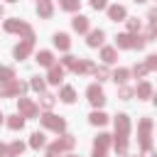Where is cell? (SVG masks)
Returning <instances> with one entry per match:
<instances>
[{
  "label": "cell",
  "instance_id": "1",
  "mask_svg": "<svg viewBox=\"0 0 157 157\" xmlns=\"http://www.w3.org/2000/svg\"><path fill=\"white\" fill-rule=\"evenodd\" d=\"M88 98H91L93 105H101V103H103V93H101V88H98V86H91V88H88Z\"/></svg>",
  "mask_w": 157,
  "mask_h": 157
},
{
  "label": "cell",
  "instance_id": "2",
  "mask_svg": "<svg viewBox=\"0 0 157 157\" xmlns=\"http://www.w3.org/2000/svg\"><path fill=\"white\" fill-rule=\"evenodd\" d=\"M42 123H44L47 128H54V130H61V128H64V120H56L54 115H44Z\"/></svg>",
  "mask_w": 157,
  "mask_h": 157
},
{
  "label": "cell",
  "instance_id": "3",
  "mask_svg": "<svg viewBox=\"0 0 157 157\" xmlns=\"http://www.w3.org/2000/svg\"><path fill=\"white\" fill-rule=\"evenodd\" d=\"M101 42H103V32H101V29L88 34V44H91V47H96V44H101Z\"/></svg>",
  "mask_w": 157,
  "mask_h": 157
},
{
  "label": "cell",
  "instance_id": "4",
  "mask_svg": "<svg viewBox=\"0 0 157 157\" xmlns=\"http://www.w3.org/2000/svg\"><path fill=\"white\" fill-rule=\"evenodd\" d=\"M86 27H88L86 17H76V20H74V29H76V32H86Z\"/></svg>",
  "mask_w": 157,
  "mask_h": 157
},
{
  "label": "cell",
  "instance_id": "5",
  "mask_svg": "<svg viewBox=\"0 0 157 157\" xmlns=\"http://www.w3.org/2000/svg\"><path fill=\"white\" fill-rule=\"evenodd\" d=\"M54 44L61 47V49H66V47H69V37H66V34H56V37H54Z\"/></svg>",
  "mask_w": 157,
  "mask_h": 157
},
{
  "label": "cell",
  "instance_id": "6",
  "mask_svg": "<svg viewBox=\"0 0 157 157\" xmlns=\"http://www.w3.org/2000/svg\"><path fill=\"white\" fill-rule=\"evenodd\" d=\"M37 61H39V64H44V66H49V64H52V54H49V52H39Z\"/></svg>",
  "mask_w": 157,
  "mask_h": 157
},
{
  "label": "cell",
  "instance_id": "7",
  "mask_svg": "<svg viewBox=\"0 0 157 157\" xmlns=\"http://www.w3.org/2000/svg\"><path fill=\"white\" fill-rule=\"evenodd\" d=\"M27 52H29V42H27V44H22V47H17V49H15V56H17V59H22V56H27Z\"/></svg>",
  "mask_w": 157,
  "mask_h": 157
},
{
  "label": "cell",
  "instance_id": "8",
  "mask_svg": "<svg viewBox=\"0 0 157 157\" xmlns=\"http://www.w3.org/2000/svg\"><path fill=\"white\" fill-rule=\"evenodd\" d=\"M110 17L113 20H120V17H125V10L123 7H110Z\"/></svg>",
  "mask_w": 157,
  "mask_h": 157
},
{
  "label": "cell",
  "instance_id": "9",
  "mask_svg": "<svg viewBox=\"0 0 157 157\" xmlns=\"http://www.w3.org/2000/svg\"><path fill=\"white\" fill-rule=\"evenodd\" d=\"M20 108H22L27 115H32V113H34V105H32L29 101H20Z\"/></svg>",
  "mask_w": 157,
  "mask_h": 157
},
{
  "label": "cell",
  "instance_id": "10",
  "mask_svg": "<svg viewBox=\"0 0 157 157\" xmlns=\"http://www.w3.org/2000/svg\"><path fill=\"white\" fill-rule=\"evenodd\" d=\"M59 78H61V69H52V74H49V81H52V83H59Z\"/></svg>",
  "mask_w": 157,
  "mask_h": 157
},
{
  "label": "cell",
  "instance_id": "11",
  "mask_svg": "<svg viewBox=\"0 0 157 157\" xmlns=\"http://www.w3.org/2000/svg\"><path fill=\"white\" fill-rule=\"evenodd\" d=\"M91 123H96V125H103V123H105V115H103V113H93V115H91Z\"/></svg>",
  "mask_w": 157,
  "mask_h": 157
},
{
  "label": "cell",
  "instance_id": "12",
  "mask_svg": "<svg viewBox=\"0 0 157 157\" xmlns=\"http://www.w3.org/2000/svg\"><path fill=\"white\" fill-rule=\"evenodd\" d=\"M61 98H64L66 103H71V101H74V91H71V88H64V91H61Z\"/></svg>",
  "mask_w": 157,
  "mask_h": 157
},
{
  "label": "cell",
  "instance_id": "13",
  "mask_svg": "<svg viewBox=\"0 0 157 157\" xmlns=\"http://www.w3.org/2000/svg\"><path fill=\"white\" fill-rule=\"evenodd\" d=\"M32 145H34V147H42V145H44V135H39V132L32 135Z\"/></svg>",
  "mask_w": 157,
  "mask_h": 157
},
{
  "label": "cell",
  "instance_id": "14",
  "mask_svg": "<svg viewBox=\"0 0 157 157\" xmlns=\"http://www.w3.org/2000/svg\"><path fill=\"white\" fill-rule=\"evenodd\" d=\"M37 10H39V12H42V15H44V17H47V15H49V12H52V5H49V2H42V5H39V7H37Z\"/></svg>",
  "mask_w": 157,
  "mask_h": 157
},
{
  "label": "cell",
  "instance_id": "15",
  "mask_svg": "<svg viewBox=\"0 0 157 157\" xmlns=\"http://www.w3.org/2000/svg\"><path fill=\"white\" fill-rule=\"evenodd\" d=\"M17 152H22V145L20 142H12L10 145V155H17Z\"/></svg>",
  "mask_w": 157,
  "mask_h": 157
},
{
  "label": "cell",
  "instance_id": "16",
  "mask_svg": "<svg viewBox=\"0 0 157 157\" xmlns=\"http://www.w3.org/2000/svg\"><path fill=\"white\" fill-rule=\"evenodd\" d=\"M32 86H34V88H37V91H42V88H44V81H42V78H39V76H37V78H34V81H32Z\"/></svg>",
  "mask_w": 157,
  "mask_h": 157
},
{
  "label": "cell",
  "instance_id": "17",
  "mask_svg": "<svg viewBox=\"0 0 157 157\" xmlns=\"http://www.w3.org/2000/svg\"><path fill=\"white\" fill-rule=\"evenodd\" d=\"M10 128H15V130L22 128V118H12V120H10Z\"/></svg>",
  "mask_w": 157,
  "mask_h": 157
},
{
  "label": "cell",
  "instance_id": "18",
  "mask_svg": "<svg viewBox=\"0 0 157 157\" xmlns=\"http://www.w3.org/2000/svg\"><path fill=\"white\" fill-rule=\"evenodd\" d=\"M0 76H2V81H7V78H12V71L10 69H0Z\"/></svg>",
  "mask_w": 157,
  "mask_h": 157
},
{
  "label": "cell",
  "instance_id": "19",
  "mask_svg": "<svg viewBox=\"0 0 157 157\" xmlns=\"http://www.w3.org/2000/svg\"><path fill=\"white\" fill-rule=\"evenodd\" d=\"M113 56H115L113 49H105V52H103V59H105V61H113Z\"/></svg>",
  "mask_w": 157,
  "mask_h": 157
},
{
  "label": "cell",
  "instance_id": "20",
  "mask_svg": "<svg viewBox=\"0 0 157 157\" xmlns=\"http://www.w3.org/2000/svg\"><path fill=\"white\" fill-rule=\"evenodd\" d=\"M76 5H78V2H76V0H66V2H64V7H66V10H74V7H76Z\"/></svg>",
  "mask_w": 157,
  "mask_h": 157
},
{
  "label": "cell",
  "instance_id": "21",
  "mask_svg": "<svg viewBox=\"0 0 157 157\" xmlns=\"http://www.w3.org/2000/svg\"><path fill=\"white\" fill-rule=\"evenodd\" d=\"M125 76H128V71H118L115 74V81H125Z\"/></svg>",
  "mask_w": 157,
  "mask_h": 157
},
{
  "label": "cell",
  "instance_id": "22",
  "mask_svg": "<svg viewBox=\"0 0 157 157\" xmlns=\"http://www.w3.org/2000/svg\"><path fill=\"white\" fill-rule=\"evenodd\" d=\"M93 7H105V0H91Z\"/></svg>",
  "mask_w": 157,
  "mask_h": 157
},
{
  "label": "cell",
  "instance_id": "23",
  "mask_svg": "<svg viewBox=\"0 0 157 157\" xmlns=\"http://www.w3.org/2000/svg\"><path fill=\"white\" fill-rule=\"evenodd\" d=\"M52 103H54V98H52V96H44V105H47V108H49V105H52Z\"/></svg>",
  "mask_w": 157,
  "mask_h": 157
},
{
  "label": "cell",
  "instance_id": "24",
  "mask_svg": "<svg viewBox=\"0 0 157 157\" xmlns=\"http://www.w3.org/2000/svg\"><path fill=\"white\" fill-rule=\"evenodd\" d=\"M0 15H2V7H0Z\"/></svg>",
  "mask_w": 157,
  "mask_h": 157
},
{
  "label": "cell",
  "instance_id": "25",
  "mask_svg": "<svg viewBox=\"0 0 157 157\" xmlns=\"http://www.w3.org/2000/svg\"><path fill=\"white\" fill-rule=\"evenodd\" d=\"M0 155H2V147H0Z\"/></svg>",
  "mask_w": 157,
  "mask_h": 157
},
{
  "label": "cell",
  "instance_id": "26",
  "mask_svg": "<svg viewBox=\"0 0 157 157\" xmlns=\"http://www.w3.org/2000/svg\"><path fill=\"white\" fill-rule=\"evenodd\" d=\"M0 120H2V115H0Z\"/></svg>",
  "mask_w": 157,
  "mask_h": 157
}]
</instances>
